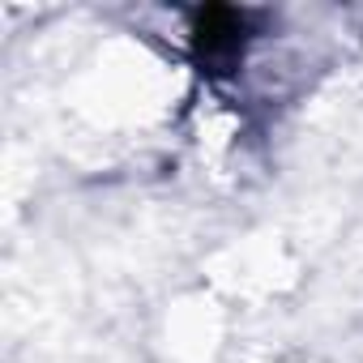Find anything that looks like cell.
Segmentation results:
<instances>
[{"instance_id": "cell-1", "label": "cell", "mask_w": 363, "mask_h": 363, "mask_svg": "<svg viewBox=\"0 0 363 363\" xmlns=\"http://www.w3.org/2000/svg\"><path fill=\"white\" fill-rule=\"evenodd\" d=\"M257 35V13L235 9V5H206L193 13L189 39H193V60L206 77H227L240 69L244 48Z\"/></svg>"}]
</instances>
